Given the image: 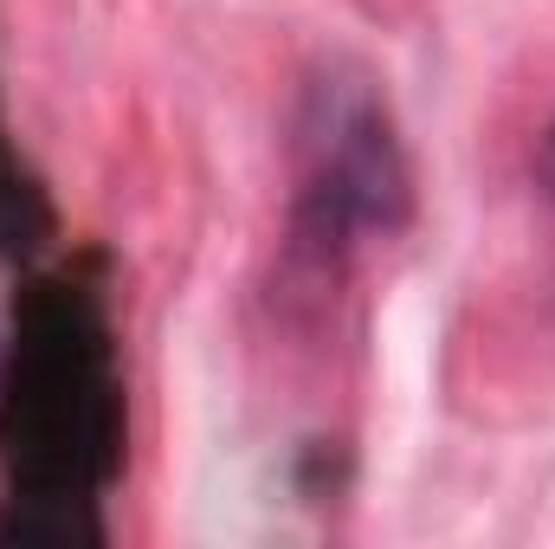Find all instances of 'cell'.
I'll use <instances>...</instances> for the list:
<instances>
[{"label":"cell","instance_id":"7a4b0ae2","mask_svg":"<svg viewBox=\"0 0 555 549\" xmlns=\"http://www.w3.org/2000/svg\"><path fill=\"white\" fill-rule=\"evenodd\" d=\"M414 220V168L388 98L369 72L330 65L297 111V201L291 240L317 272L349 266L362 240H388Z\"/></svg>","mask_w":555,"mask_h":549},{"label":"cell","instance_id":"6da1fadb","mask_svg":"<svg viewBox=\"0 0 555 549\" xmlns=\"http://www.w3.org/2000/svg\"><path fill=\"white\" fill-rule=\"evenodd\" d=\"M7 459L26 505H91V485L117 459L111 330L78 284H46L26 304L7 388Z\"/></svg>","mask_w":555,"mask_h":549},{"label":"cell","instance_id":"3957f363","mask_svg":"<svg viewBox=\"0 0 555 549\" xmlns=\"http://www.w3.org/2000/svg\"><path fill=\"white\" fill-rule=\"evenodd\" d=\"M530 168H537V194L555 207V117H550V130L537 137V162Z\"/></svg>","mask_w":555,"mask_h":549}]
</instances>
